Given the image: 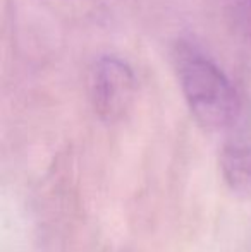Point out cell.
I'll use <instances>...</instances> for the list:
<instances>
[{
  "mask_svg": "<svg viewBox=\"0 0 251 252\" xmlns=\"http://www.w3.org/2000/svg\"><path fill=\"white\" fill-rule=\"evenodd\" d=\"M174 69L191 115L208 132H229L243 119V105L224 70L200 48L179 41Z\"/></svg>",
  "mask_w": 251,
  "mask_h": 252,
  "instance_id": "1",
  "label": "cell"
},
{
  "mask_svg": "<svg viewBox=\"0 0 251 252\" xmlns=\"http://www.w3.org/2000/svg\"><path fill=\"white\" fill-rule=\"evenodd\" d=\"M88 91L97 115L105 122H115L133 105L136 77L124 60L104 55L95 60L91 67Z\"/></svg>",
  "mask_w": 251,
  "mask_h": 252,
  "instance_id": "2",
  "label": "cell"
},
{
  "mask_svg": "<svg viewBox=\"0 0 251 252\" xmlns=\"http://www.w3.org/2000/svg\"><path fill=\"white\" fill-rule=\"evenodd\" d=\"M220 150V172L227 187L241 199H251V124L243 119L232 127Z\"/></svg>",
  "mask_w": 251,
  "mask_h": 252,
  "instance_id": "3",
  "label": "cell"
},
{
  "mask_svg": "<svg viewBox=\"0 0 251 252\" xmlns=\"http://www.w3.org/2000/svg\"><path fill=\"white\" fill-rule=\"evenodd\" d=\"M250 24H251V0H250Z\"/></svg>",
  "mask_w": 251,
  "mask_h": 252,
  "instance_id": "4",
  "label": "cell"
}]
</instances>
